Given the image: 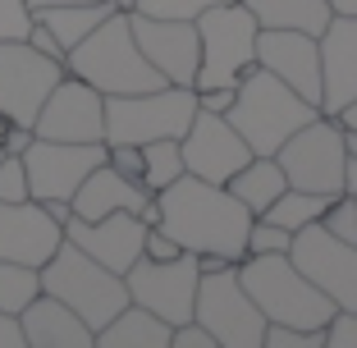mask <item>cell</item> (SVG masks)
Instances as JSON below:
<instances>
[{
    "instance_id": "cell-1",
    "label": "cell",
    "mask_w": 357,
    "mask_h": 348,
    "mask_svg": "<svg viewBox=\"0 0 357 348\" xmlns=\"http://www.w3.org/2000/svg\"><path fill=\"white\" fill-rule=\"evenodd\" d=\"M156 229H165L183 252H215L238 266L248 257V225L252 211L234 197L225 183L197 179V174H178L169 188L156 192Z\"/></svg>"
},
{
    "instance_id": "cell-2",
    "label": "cell",
    "mask_w": 357,
    "mask_h": 348,
    "mask_svg": "<svg viewBox=\"0 0 357 348\" xmlns=\"http://www.w3.org/2000/svg\"><path fill=\"white\" fill-rule=\"evenodd\" d=\"M64 69L78 74L83 83H92L101 96H128V92H151L165 78L147 64V55L137 51L133 28H128V14L115 10L105 14L92 32H87L78 46H69L64 55Z\"/></svg>"
},
{
    "instance_id": "cell-3",
    "label": "cell",
    "mask_w": 357,
    "mask_h": 348,
    "mask_svg": "<svg viewBox=\"0 0 357 348\" xmlns=\"http://www.w3.org/2000/svg\"><path fill=\"white\" fill-rule=\"evenodd\" d=\"M316 115H321V106L303 101L294 87L280 83L261 64H252V69L243 74L238 96H234V106L225 110V119L238 128V137L252 147V156H275L284 137L298 133V128Z\"/></svg>"
},
{
    "instance_id": "cell-4",
    "label": "cell",
    "mask_w": 357,
    "mask_h": 348,
    "mask_svg": "<svg viewBox=\"0 0 357 348\" xmlns=\"http://www.w3.org/2000/svg\"><path fill=\"white\" fill-rule=\"evenodd\" d=\"M238 280L243 289L252 294V303L261 307V317L275 321V326H303L316 330L335 317V303H330L321 289L289 262V252H257V257H243L238 266Z\"/></svg>"
},
{
    "instance_id": "cell-5",
    "label": "cell",
    "mask_w": 357,
    "mask_h": 348,
    "mask_svg": "<svg viewBox=\"0 0 357 348\" xmlns=\"http://www.w3.org/2000/svg\"><path fill=\"white\" fill-rule=\"evenodd\" d=\"M42 294L69 303L92 330H101L105 321L128 303L124 275H115L110 266L92 262V257H87L83 248H74L69 239H64L60 248L42 262Z\"/></svg>"
},
{
    "instance_id": "cell-6",
    "label": "cell",
    "mask_w": 357,
    "mask_h": 348,
    "mask_svg": "<svg viewBox=\"0 0 357 348\" xmlns=\"http://www.w3.org/2000/svg\"><path fill=\"white\" fill-rule=\"evenodd\" d=\"M192 23H197V42H202L192 87H225V83L238 87L243 74L257 64V32H261V23L252 19V10L243 0H220V5L202 10Z\"/></svg>"
},
{
    "instance_id": "cell-7",
    "label": "cell",
    "mask_w": 357,
    "mask_h": 348,
    "mask_svg": "<svg viewBox=\"0 0 357 348\" xmlns=\"http://www.w3.org/2000/svg\"><path fill=\"white\" fill-rule=\"evenodd\" d=\"M197 115V92L192 87L160 83L151 92L105 96V142H156V137H183Z\"/></svg>"
},
{
    "instance_id": "cell-8",
    "label": "cell",
    "mask_w": 357,
    "mask_h": 348,
    "mask_svg": "<svg viewBox=\"0 0 357 348\" xmlns=\"http://www.w3.org/2000/svg\"><path fill=\"white\" fill-rule=\"evenodd\" d=\"M289 188H307L321 197H339L344 192V165H348V147H344V124L335 115H316L307 119L298 133H289L275 151Z\"/></svg>"
},
{
    "instance_id": "cell-9",
    "label": "cell",
    "mask_w": 357,
    "mask_h": 348,
    "mask_svg": "<svg viewBox=\"0 0 357 348\" xmlns=\"http://www.w3.org/2000/svg\"><path fill=\"white\" fill-rule=\"evenodd\" d=\"M192 321L215 335V348H261L266 317L252 303V294L243 289L238 271L220 266V271L197 275V298H192Z\"/></svg>"
},
{
    "instance_id": "cell-10",
    "label": "cell",
    "mask_w": 357,
    "mask_h": 348,
    "mask_svg": "<svg viewBox=\"0 0 357 348\" xmlns=\"http://www.w3.org/2000/svg\"><path fill=\"white\" fill-rule=\"evenodd\" d=\"M289 262L335 303V312H357V243H344L321 220L294 229Z\"/></svg>"
},
{
    "instance_id": "cell-11",
    "label": "cell",
    "mask_w": 357,
    "mask_h": 348,
    "mask_svg": "<svg viewBox=\"0 0 357 348\" xmlns=\"http://www.w3.org/2000/svg\"><path fill=\"white\" fill-rule=\"evenodd\" d=\"M197 252H178V257H137L133 266L124 271L128 285V303L156 312L160 321L178 326V321H192V298H197Z\"/></svg>"
},
{
    "instance_id": "cell-12",
    "label": "cell",
    "mask_w": 357,
    "mask_h": 348,
    "mask_svg": "<svg viewBox=\"0 0 357 348\" xmlns=\"http://www.w3.org/2000/svg\"><path fill=\"white\" fill-rule=\"evenodd\" d=\"M60 78H64V60L32 51L28 42H0V115L10 124L32 128L46 92Z\"/></svg>"
},
{
    "instance_id": "cell-13",
    "label": "cell",
    "mask_w": 357,
    "mask_h": 348,
    "mask_svg": "<svg viewBox=\"0 0 357 348\" xmlns=\"http://www.w3.org/2000/svg\"><path fill=\"white\" fill-rule=\"evenodd\" d=\"M32 133L55 137V142H105V96L64 69V78L46 92L42 110L32 119Z\"/></svg>"
},
{
    "instance_id": "cell-14",
    "label": "cell",
    "mask_w": 357,
    "mask_h": 348,
    "mask_svg": "<svg viewBox=\"0 0 357 348\" xmlns=\"http://www.w3.org/2000/svg\"><path fill=\"white\" fill-rule=\"evenodd\" d=\"M105 160V142H55V137H32L23 151L28 169V197H74L78 183Z\"/></svg>"
},
{
    "instance_id": "cell-15",
    "label": "cell",
    "mask_w": 357,
    "mask_h": 348,
    "mask_svg": "<svg viewBox=\"0 0 357 348\" xmlns=\"http://www.w3.org/2000/svg\"><path fill=\"white\" fill-rule=\"evenodd\" d=\"M178 151H183V169L197 174V179L211 183H229L248 160H252V147L238 137V128L229 124L215 110H197L188 124V133L178 137Z\"/></svg>"
},
{
    "instance_id": "cell-16",
    "label": "cell",
    "mask_w": 357,
    "mask_h": 348,
    "mask_svg": "<svg viewBox=\"0 0 357 348\" xmlns=\"http://www.w3.org/2000/svg\"><path fill=\"white\" fill-rule=\"evenodd\" d=\"M128 28H133L137 51L147 55V64L156 69L165 83L174 87H192L197 78V23L188 19H151V14H128Z\"/></svg>"
},
{
    "instance_id": "cell-17",
    "label": "cell",
    "mask_w": 357,
    "mask_h": 348,
    "mask_svg": "<svg viewBox=\"0 0 357 348\" xmlns=\"http://www.w3.org/2000/svg\"><path fill=\"white\" fill-rule=\"evenodd\" d=\"M257 64L289 83L303 101L321 106V46L312 32L294 28H261L257 32Z\"/></svg>"
},
{
    "instance_id": "cell-18",
    "label": "cell",
    "mask_w": 357,
    "mask_h": 348,
    "mask_svg": "<svg viewBox=\"0 0 357 348\" xmlns=\"http://www.w3.org/2000/svg\"><path fill=\"white\" fill-rule=\"evenodd\" d=\"M64 239L74 243V248H83L92 262H101L115 275H124L128 266L142 257L147 225H142L137 211H110V215H101V220H78V215H69V220H64Z\"/></svg>"
},
{
    "instance_id": "cell-19",
    "label": "cell",
    "mask_w": 357,
    "mask_h": 348,
    "mask_svg": "<svg viewBox=\"0 0 357 348\" xmlns=\"http://www.w3.org/2000/svg\"><path fill=\"white\" fill-rule=\"evenodd\" d=\"M321 46V115H339L357 96V14H330Z\"/></svg>"
},
{
    "instance_id": "cell-20",
    "label": "cell",
    "mask_w": 357,
    "mask_h": 348,
    "mask_svg": "<svg viewBox=\"0 0 357 348\" xmlns=\"http://www.w3.org/2000/svg\"><path fill=\"white\" fill-rule=\"evenodd\" d=\"M64 243V225L46 215L42 202H0V262H28L42 271V262Z\"/></svg>"
},
{
    "instance_id": "cell-21",
    "label": "cell",
    "mask_w": 357,
    "mask_h": 348,
    "mask_svg": "<svg viewBox=\"0 0 357 348\" xmlns=\"http://www.w3.org/2000/svg\"><path fill=\"white\" fill-rule=\"evenodd\" d=\"M19 326H23V344L28 348H92L96 344V330L69 303H60L51 294L32 298L19 312Z\"/></svg>"
},
{
    "instance_id": "cell-22",
    "label": "cell",
    "mask_w": 357,
    "mask_h": 348,
    "mask_svg": "<svg viewBox=\"0 0 357 348\" xmlns=\"http://www.w3.org/2000/svg\"><path fill=\"white\" fill-rule=\"evenodd\" d=\"M69 202H74L78 220H101V215H110V211H142V206L151 202V192L137 179H128V174H119L115 165L101 160V165L78 183V192Z\"/></svg>"
},
{
    "instance_id": "cell-23",
    "label": "cell",
    "mask_w": 357,
    "mask_h": 348,
    "mask_svg": "<svg viewBox=\"0 0 357 348\" xmlns=\"http://www.w3.org/2000/svg\"><path fill=\"white\" fill-rule=\"evenodd\" d=\"M169 321H160L156 312L137 303H124L115 317L96 330V344L92 348H169Z\"/></svg>"
},
{
    "instance_id": "cell-24",
    "label": "cell",
    "mask_w": 357,
    "mask_h": 348,
    "mask_svg": "<svg viewBox=\"0 0 357 348\" xmlns=\"http://www.w3.org/2000/svg\"><path fill=\"white\" fill-rule=\"evenodd\" d=\"M243 5L252 10V19L261 28H294V32H312V37H321V28L335 14L326 0H243Z\"/></svg>"
},
{
    "instance_id": "cell-25",
    "label": "cell",
    "mask_w": 357,
    "mask_h": 348,
    "mask_svg": "<svg viewBox=\"0 0 357 348\" xmlns=\"http://www.w3.org/2000/svg\"><path fill=\"white\" fill-rule=\"evenodd\" d=\"M225 188H229L252 215H261L266 206H271V202L289 188V179H284V169H280V160H275V156H252L229 183H225Z\"/></svg>"
},
{
    "instance_id": "cell-26",
    "label": "cell",
    "mask_w": 357,
    "mask_h": 348,
    "mask_svg": "<svg viewBox=\"0 0 357 348\" xmlns=\"http://www.w3.org/2000/svg\"><path fill=\"white\" fill-rule=\"evenodd\" d=\"M105 14H115V5H110V0H87V5H51V10H37L32 19H42L46 28L55 32V42L64 46V55H69V46L83 42V37L105 19Z\"/></svg>"
},
{
    "instance_id": "cell-27",
    "label": "cell",
    "mask_w": 357,
    "mask_h": 348,
    "mask_svg": "<svg viewBox=\"0 0 357 348\" xmlns=\"http://www.w3.org/2000/svg\"><path fill=\"white\" fill-rule=\"evenodd\" d=\"M330 206V197H321V192H307V188H284L280 197L271 202L261 211V220H275L280 229H303V225H312V220H321V211Z\"/></svg>"
},
{
    "instance_id": "cell-28",
    "label": "cell",
    "mask_w": 357,
    "mask_h": 348,
    "mask_svg": "<svg viewBox=\"0 0 357 348\" xmlns=\"http://www.w3.org/2000/svg\"><path fill=\"white\" fill-rule=\"evenodd\" d=\"M188 174L183 169V151H178V137H156V142H142V188L147 192H160Z\"/></svg>"
},
{
    "instance_id": "cell-29",
    "label": "cell",
    "mask_w": 357,
    "mask_h": 348,
    "mask_svg": "<svg viewBox=\"0 0 357 348\" xmlns=\"http://www.w3.org/2000/svg\"><path fill=\"white\" fill-rule=\"evenodd\" d=\"M42 294V271L28 262H0V312L19 317L32 298Z\"/></svg>"
},
{
    "instance_id": "cell-30",
    "label": "cell",
    "mask_w": 357,
    "mask_h": 348,
    "mask_svg": "<svg viewBox=\"0 0 357 348\" xmlns=\"http://www.w3.org/2000/svg\"><path fill=\"white\" fill-rule=\"evenodd\" d=\"M261 348H326V326L303 330V326H275V321H266Z\"/></svg>"
},
{
    "instance_id": "cell-31",
    "label": "cell",
    "mask_w": 357,
    "mask_h": 348,
    "mask_svg": "<svg viewBox=\"0 0 357 348\" xmlns=\"http://www.w3.org/2000/svg\"><path fill=\"white\" fill-rule=\"evenodd\" d=\"M321 225H326L335 239L357 243V197H353V192H339V197H330V206L321 211Z\"/></svg>"
},
{
    "instance_id": "cell-32",
    "label": "cell",
    "mask_w": 357,
    "mask_h": 348,
    "mask_svg": "<svg viewBox=\"0 0 357 348\" xmlns=\"http://www.w3.org/2000/svg\"><path fill=\"white\" fill-rule=\"evenodd\" d=\"M211 5H220V0H133V10L128 14H151V19H197L202 10Z\"/></svg>"
},
{
    "instance_id": "cell-33",
    "label": "cell",
    "mask_w": 357,
    "mask_h": 348,
    "mask_svg": "<svg viewBox=\"0 0 357 348\" xmlns=\"http://www.w3.org/2000/svg\"><path fill=\"white\" fill-rule=\"evenodd\" d=\"M289 243H294L289 229H280L275 220L252 215V225H248V257H257V252H289Z\"/></svg>"
},
{
    "instance_id": "cell-34",
    "label": "cell",
    "mask_w": 357,
    "mask_h": 348,
    "mask_svg": "<svg viewBox=\"0 0 357 348\" xmlns=\"http://www.w3.org/2000/svg\"><path fill=\"white\" fill-rule=\"evenodd\" d=\"M0 202H28V169L23 156H0Z\"/></svg>"
},
{
    "instance_id": "cell-35",
    "label": "cell",
    "mask_w": 357,
    "mask_h": 348,
    "mask_svg": "<svg viewBox=\"0 0 357 348\" xmlns=\"http://www.w3.org/2000/svg\"><path fill=\"white\" fill-rule=\"evenodd\" d=\"M32 28L28 0H0V42H23Z\"/></svg>"
},
{
    "instance_id": "cell-36",
    "label": "cell",
    "mask_w": 357,
    "mask_h": 348,
    "mask_svg": "<svg viewBox=\"0 0 357 348\" xmlns=\"http://www.w3.org/2000/svg\"><path fill=\"white\" fill-rule=\"evenodd\" d=\"M105 165H115L119 174L142 183V147H133V142H105Z\"/></svg>"
},
{
    "instance_id": "cell-37",
    "label": "cell",
    "mask_w": 357,
    "mask_h": 348,
    "mask_svg": "<svg viewBox=\"0 0 357 348\" xmlns=\"http://www.w3.org/2000/svg\"><path fill=\"white\" fill-rule=\"evenodd\" d=\"M326 348H357V312H335L326 321Z\"/></svg>"
},
{
    "instance_id": "cell-38",
    "label": "cell",
    "mask_w": 357,
    "mask_h": 348,
    "mask_svg": "<svg viewBox=\"0 0 357 348\" xmlns=\"http://www.w3.org/2000/svg\"><path fill=\"white\" fill-rule=\"evenodd\" d=\"M192 92H197V110H215V115H225V110L234 106L238 87L225 83V87H192Z\"/></svg>"
},
{
    "instance_id": "cell-39",
    "label": "cell",
    "mask_w": 357,
    "mask_h": 348,
    "mask_svg": "<svg viewBox=\"0 0 357 348\" xmlns=\"http://www.w3.org/2000/svg\"><path fill=\"white\" fill-rule=\"evenodd\" d=\"M23 42H28L32 51H42V55H51V60H64V46L55 42V32L46 28L42 19H32V28H28V37H23Z\"/></svg>"
},
{
    "instance_id": "cell-40",
    "label": "cell",
    "mask_w": 357,
    "mask_h": 348,
    "mask_svg": "<svg viewBox=\"0 0 357 348\" xmlns=\"http://www.w3.org/2000/svg\"><path fill=\"white\" fill-rule=\"evenodd\" d=\"M32 137H37V133H32L28 124H10V128H5V137H0V151H10V156H23Z\"/></svg>"
},
{
    "instance_id": "cell-41",
    "label": "cell",
    "mask_w": 357,
    "mask_h": 348,
    "mask_svg": "<svg viewBox=\"0 0 357 348\" xmlns=\"http://www.w3.org/2000/svg\"><path fill=\"white\" fill-rule=\"evenodd\" d=\"M0 348H28L23 344V326L14 312H0Z\"/></svg>"
},
{
    "instance_id": "cell-42",
    "label": "cell",
    "mask_w": 357,
    "mask_h": 348,
    "mask_svg": "<svg viewBox=\"0 0 357 348\" xmlns=\"http://www.w3.org/2000/svg\"><path fill=\"white\" fill-rule=\"evenodd\" d=\"M335 119H339V124H344V128H348V133H357V96H353V101H348V106H344V110H339V115H335Z\"/></svg>"
},
{
    "instance_id": "cell-43",
    "label": "cell",
    "mask_w": 357,
    "mask_h": 348,
    "mask_svg": "<svg viewBox=\"0 0 357 348\" xmlns=\"http://www.w3.org/2000/svg\"><path fill=\"white\" fill-rule=\"evenodd\" d=\"M344 192L357 197V156H348V165H344Z\"/></svg>"
},
{
    "instance_id": "cell-44",
    "label": "cell",
    "mask_w": 357,
    "mask_h": 348,
    "mask_svg": "<svg viewBox=\"0 0 357 348\" xmlns=\"http://www.w3.org/2000/svg\"><path fill=\"white\" fill-rule=\"evenodd\" d=\"M51 5H87V0H28V10H51Z\"/></svg>"
},
{
    "instance_id": "cell-45",
    "label": "cell",
    "mask_w": 357,
    "mask_h": 348,
    "mask_svg": "<svg viewBox=\"0 0 357 348\" xmlns=\"http://www.w3.org/2000/svg\"><path fill=\"white\" fill-rule=\"evenodd\" d=\"M335 14H357V0H326Z\"/></svg>"
},
{
    "instance_id": "cell-46",
    "label": "cell",
    "mask_w": 357,
    "mask_h": 348,
    "mask_svg": "<svg viewBox=\"0 0 357 348\" xmlns=\"http://www.w3.org/2000/svg\"><path fill=\"white\" fill-rule=\"evenodd\" d=\"M344 147H348V156H357V133H348V128H344Z\"/></svg>"
},
{
    "instance_id": "cell-47",
    "label": "cell",
    "mask_w": 357,
    "mask_h": 348,
    "mask_svg": "<svg viewBox=\"0 0 357 348\" xmlns=\"http://www.w3.org/2000/svg\"><path fill=\"white\" fill-rule=\"evenodd\" d=\"M110 5H115V10H124V14L133 10V0H110Z\"/></svg>"
},
{
    "instance_id": "cell-48",
    "label": "cell",
    "mask_w": 357,
    "mask_h": 348,
    "mask_svg": "<svg viewBox=\"0 0 357 348\" xmlns=\"http://www.w3.org/2000/svg\"><path fill=\"white\" fill-rule=\"evenodd\" d=\"M0 156H5V151H0Z\"/></svg>"
}]
</instances>
